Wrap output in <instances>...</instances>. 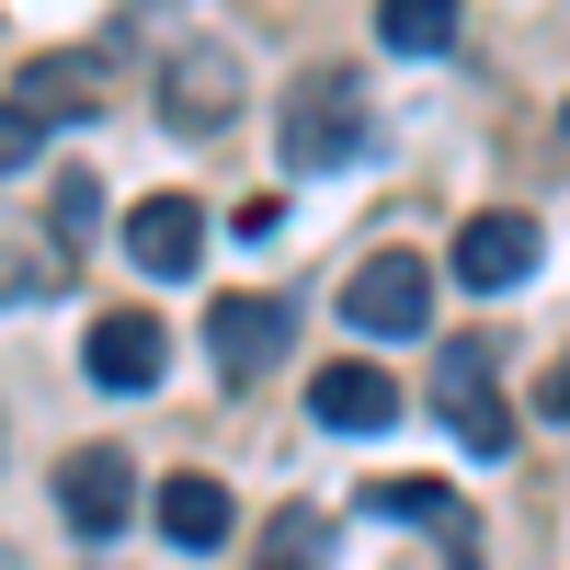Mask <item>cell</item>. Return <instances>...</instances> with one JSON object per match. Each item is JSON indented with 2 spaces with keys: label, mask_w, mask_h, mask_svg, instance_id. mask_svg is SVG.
I'll use <instances>...</instances> for the list:
<instances>
[{
  "label": "cell",
  "mask_w": 570,
  "mask_h": 570,
  "mask_svg": "<svg viewBox=\"0 0 570 570\" xmlns=\"http://www.w3.org/2000/svg\"><path fill=\"white\" fill-rule=\"evenodd\" d=\"M365 149H376V91L354 58L285 80V171H354Z\"/></svg>",
  "instance_id": "cell-1"
},
{
  "label": "cell",
  "mask_w": 570,
  "mask_h": 570,
  "mask_svg": "<svg viewBox=\"0 0 570 570\" xmlns=\"http://www.w3.org/2000/svg\"><path fill=\"white\" fill-rule=\"evenodd\" d=\"M434 411H445V434L468 445V456H513V411H502V389H491V343H445L434 354Z\"/></svg>",
  "instance_id": "cell-2"
},
{
  "label": "cell",
  "mask_w": 570,
  "mask_h": 570,
  "mask_svg": "<svg viewBox=\"0 0 570 570\" xmlns=\"http://www.w3.org/2000/svg\"><path fill=\"white\" fill-rule=\"evenodd\" d=\"M285 331H297V308L285 297H206V365L228 376V389H252V376H274L285 365Z\"/></svg>",
  "instance_id": "cell-3"
},
{
  "label": "cell",
  "mask_w": 570,
  "mask_h": 570,
  "mask_svg": "<svg viewBox=\"0 0 570 570\" xmlns=\"http://www.w3.org/2000/svg\"><path fill=\"white\" fill-rule=\"evenodd\" d=\"M343 320H354V331H376V343H400V331L434 320V274H422L411 252H376V263H354V274H343Z\"/></svg>",
  "instance_id": "cell-4"
},
{
  "label": "cell",
  "mask_w": 570,
  "mask_h": 570,
  "mask_svg": "<svg viewBox=\"0 0 570 570\" xmlns=\"http://www.w3.org/2000/svg\"><path fill=\"white\" fill-rule=\"evenodd\" d=\"M240 115V58H217V46H171L160 58V126L171 137H206Z\"/></svg>",
  "instance_id": "cell-5"
},
{
  "label": "cell",
  "mask_w": 570,
  "mask_h": 570,
  "mask_svg": "<svg viewBox=\"0 0 570 570\" xmlns=\"http://www.w3.org/2000/svg\"><path fill=\"white\" fill-rule=\"evenodd\" d=\"M58 513H69V537H115V525H137V468H126L115 445L58 456Z\"/></svg>",
  "instance_id": "cell-6"
},
{
  "label": "cell",
  "mask_w": 570,
  "mask_h": 570,
  "mask_svg": "<svg viewBox=\"0 0 570 570\" xmlns=\"http://www.w3.org/2000/svg\"><path fill=\"white\" fill-rule=\"evenodd\" d=\"M537 217H513V206H491V217H468L456 228V285H468V297H502V285H525L537 274Z\"/></svg>",
  "instance_id": "cell-7"
},
{
  "label": "cell",
  "mask_w": 570,
  "mask_h": 570,
  "mask_svg": "<svg viewBox=\"0 0 570 570\" xmlns=\"http://www.w3.org/2000/svg\"><path fill=\"white\" fill-rule=\"evenodd\" d=\"M126 263L160 274V285H183V274L206 263V206H195V195H149V206H126Z\"/></svg>",
  "instance_id": "cell-8"
},
{
  "label": "cell",
  "mask_w": 570,
  "mask_h": 570,
  "mask_svg": "<svg viewBox=\"0 0 570 570\" xmlns=\"http://www.w3.org/2000/svg\"><path fill=\"white\" fill-rule=\"evenodd\" d=\"M80 365H91V389H160V376H171V331L149 308H115V320H91Z\"/></svg>",
  "instance_id": "cell-9"
},
{
  "label": "cell",
  "mask_w": 570,
  "mask_h": 570,
  "mask_svg": "<svg viewBox=\"0 0 570 570\" xmlns=\"http://www.w3.org/2000/svg\"><path fill=\"white\" fill-rule=\"evenodd\" d=\"M308 411H320V434H376V422H400V389H389V365H320Z\"/></svg>",
  "instance_id": "cell-10"
},
{
  "label": "cell",
  "mask_w": 570,
  "mask_h": 570,
  "mask_svg": "<svg viewBox=\"0 0 570 570\" xmlns=\"http://www.w3.org/2000/svg\"><path fill=\"white\" fill-rule=\"evenodd\" d=\"M160 537L206 559V548H228V537H240V502H228L206 468H171V480H160Z\"/></svg>",
  "instance_id": "cell-11"
},
{
  "label": "cell",
  "mask_w": 570,
  "mask_h": 570,
  "mask_svg": "<svg viewBox=\"0 0 570 570\" xmlns=\"http://www.w3.org/2000/svg\"><path fill=\"white\" fill-rule=\"evenodd\" d=\"M12 115L46 137V126H91L104 115V80H91V58H35L23 91H12Z\"/></svg>",
  "instance_id": "cell-12"
},
{
  "label": "cell",
  "mask_w": 570,
  "mask_h": 570,
  "mask_svg": "<svg viewBox=\"0 0 570 570\" xmlns=\"http://www.w3.org/2000/svg\"><path fill=\"white\" fill-rule=\"evenodd\" d=\"M456 0H376V46H389V58H445L456 46Z\"/></svg>",
  "instance_id": "cell-13"
},
{
  "label": "cell",
  "mask_w": 570,
  "mask_h": 570,
  "mask_svg": "<svg viewBox=\"0 0 570 570\" xmlns=\"http://www.w3.org/2000/svg\"><path fill=\"white\" fill-rule=\"evenodd\" d=\"M354 513H389V525H456V491L445 480H365Z\"/></svg>",
  "instance_id": "cell-14"
},
{
  "label": "cell",
  "mask_w": 570,
  "mask_h": 570,
  "mask_svg": "<svg viewBox=\"0 0 570 570\" xmlns=\"http://www.w3.org/2000/svg\"><path fill=\"white\" fill-rule=\"evenodd\" d=\"M69 285V263L58 252H35L23 228H0V308H23V297H58Z\"/></svg>",
  "instance_id": "cell-15"
},
{
  "label": "cell",
  "mask_w": 570,
  "mask_h": 570,
  "mask_svg": "<svg viewBox=\"0 0 570 570\" xmlns=\"http://www.w3.org/2000/svg\"><path fill=\"white\" fill-rule=\"evenodd\" d=\"M263 570H320V513H285L274 548H263Z\"/></svg>",
  "instance_id": "cell-16"
},
{
  "label": "cell",
  "mask_w": 570,
  "mask_h": 570,
  "mask_svg": "<svg viewBox=\"0 0 570 570\" xmlns=\"http://www.w3.org/2000/svg\"><path fill=\"white\" fill-rule=\"evenodd\" d=\"M80 240H91V171H69V183H58V263H69Z\"/></svg>",
  "instance_id": "cell-17"
},
{
  "label": "cell",
  "mask_w": 570,
  "mask_h": 570,
  "mask_svg": "<svg viewBox=\"0 0 570 570\" xmlns=\"http://www.w3.org/2000/svg\"><path fill=\"white\" fill-rule=\"evenodd\" d=\"M23 160H35V126H23L12 104H0V171H23Z\"/></svg>",
  "instance_id": "cell-18"
},
{
  "label": "cell",
  "mask_w": 570,
  "mask_h": 570,
  "mask_svg": "<svg viewBox=\"0 0 570 570\" xmlns=\"http://www.w3.org/2000/svg\"><path fill=\"white\" fill-rule=\"evenodd\" d=\"M537 411H548V422H570V354L548 365V389H537Z\"/></svg>",
  "instance_id": "cell-19"
}]
</instances>
